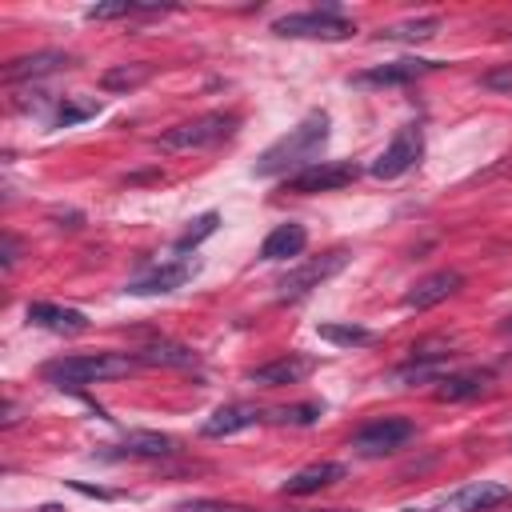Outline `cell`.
<instances>
[{"label":"cell","mask_w":512,"mask_h":512,"mask_svg":"<svg viewBox=\"0 0 512 512\" xmlns=\"http://www.w3.org/2000/svg\"><path fill=\"white\" fill-rule=\"evenodd\" d=\"M28 320L36 328H48L56 336H80L88 328V316L80 308H64V304H48V300H36L28 304Z\"/></svg>","instance_id":"obj_14"},{"label":"cell","mask_w":512,"mask_h":512,"mask_svg":"<svg viewBox=\"0 0 512 512\" xmlns=\"http://www.w3.org/2000/svg\"><path fill=\"white\" fill-rule=\"evenodd\" d=\"M308 244V228L304 224H280L264 236L260 244V260H288V256H300Z\"/></svg>","instance_id":"obj_19"},{"label":"cell","mask_w":512,"mask_h":512,"mask_svg":"<svg viewBox=\"0 0 512 512\" xmlns=\"http://www.w3.org/2000/svg\"><path fill=\"white\" fill-rule=\"evenodd\" d=\"M40 512H60V508H56V504H48V508H40Z\"/></svg>","instance_id":"obj_32"},{"label":"cell","mask_w":512,"mask_h":512,"mask_svg":"<svg viewBox=\"0 0 512 512\" xmlns=\"http://www.w3.org/2000/svg\"><path fill=\"white\" fill-rule=\"evenodd\" d=\"M176 452V440L172 436H164V432H128L120 444H108L104 448V456H112V460H124V456H172Z\"/></svg>","instance_id":"obj_18"},{"label":"cell","mask_w":512,"mask_h":512,"mask_svg":"<svg viewBox=\"0 0 512 512\" xmlns=\"http://www.w3.org/2000/svg\"><path fill=\"white\" fill-rule=\"evenodd\" d=\"M344 264H348V252H344V248L324 252V256H312V260H304L300 268H292L288 276H280L276 296H280V300H304L312 288H320L324 280H332L336 272H344Z\"/></svg>","instance_id":"obj_7"},{"label":"cell","mask_w":512,"mask_h":512,"mask_svg":"<svg viewBox=\"0 0 512 512\" xmlns=\"http://www.w3.org/2000/svg\"><path fill=\"white\" fill-rule=\"evenodd\" d=\"M236 124H240L236 112H208V116H196L188 124L168 128L156 144L164 152H204V148H216L220 140H228L236 132Z\"/></svg>","instance_id":"obj_3"},{"label":"cell","mask_w":512,"mask_h":512,"mask_svg":"<svg viewBox=\"0 0 512 512\" xmlns=\"http://www.w3.org/2000/svg\"><path fill=\"white\" fill-rule=\"evenodd\" d=\"M464 288V276L456 272V268H440V272H432V276H424V280H416L408 292H404V308L408 312H424V308H436L440 300H448V296H456Z\"/></svg>","instance_id":"obj_11"},{"label":"cell","mask_w":512,"mask_h":512,"mask_svg":"<svg viewBox=\"0 0 512 512\" xmlns=\"http://www.w3.org/2000/svg\"><path fill=\"white\" fill-rule=\"evenodd\" d=\"M272 32L276 36H292V40H348L356 32V24L344 20L336 4H324V8H312V12L280 16L272 24Z\"/></svg>","instance_id":"obj_4"},{"label":"cell","mask_w":512,"mask_h":512,"mask_svg":"<svg viewBox=\"0 0 512 512\" xmlns=\"http://www.w3.org/2000/svg\"><path fill=\"white\" fill-rule=\"evenodd\" d=\"M316 332H320V340H328V344H336V348H360V344H372L376 336L368 332V328H360V324H316Z\"/></svg>","instance_id":"obj_24"},{"label":"cell","mask_w":512,"mask_h":512,"mask_svg":"<svg viewBox=\"0 0 512 512\" xmlns=\"http://www.w3.org/2000/svg\"><path fill=\"white\" fill-rule=\"evenodd\" d=\"M176 512H252V508L224 504V500H188V504H176Z\"/></svg>","instance_id":"obj_30"},{"label":"cell","mask_w":512,"mask_h":512,"mask_svg":"<svg viewBox=\"0 0 512 512\" xmlns=\"http://www.w3.org/2000/svg\"><path fill=\"white\" fill-rule=\"evenodd\" d=\"M480 88L488 92H500V96H512V64H496L480 76Z\"/></svg>","instance_id":"obj_29"},{"label":"cell","mask_w":512,"mask_h":512,"mask_svg":"<svg viewBox=\"0 0 512 512\" xmlns=\"http://www.w3.org/2000/svg\"><path fill=\"white\" fill-rule=\"evenodd\" d=\"M196 272H200V264H196V260H188V256H180V260H172V264H160V268H152L148 276L132 280L124 292H132V296H164V292H176V288H184V284H188Z\"/></svg>","instance_id":"obj_12"},{"label":"cell","mask_w":512,"mask_h":512,"mask_svg":"<svg viewBox=\"0 0 512 512\" xmlns=\"http://www.w3.org/2000/svg\"><path fill=\"white\" fill-rule=\"evenodd\" d=\"M488 388V372H448L436 380V400H472Z\"/></svg>","instance_id":"obj_21"},{"label":"cell","mask_w":512,"mask_h":512,"mask_svg":"<svg viewBox=\"0 0 512 512\" xmlns=\"http://www.w3.org/2000/svg\"><path fill=\"white\" fill-rule=\"evenodd\" d=\"M216 224H220V212H204V216H196V220L176 236V252H192L196 244H204V240L216 232Z\"/></svg>","instance_id":"obj_25"},{"label":"cell","mask_w":512,"mask_h":512,"mask_svg":"<svg viewBox=\"0 0 512 512\" xmlns=\"http://www.w3.org/2000/svg\"><path fill=\"white\" fill-rule=\"evenodd\" d=\"M0 260H4V268H12V264L20 260V240H16L12 232H4V248H0Z\"/></svg>","instance_id":"obj_31"},{"label":"cell","mask_w":512,"mask_h":512,"mask_svg":"<svg viewBox=\"0 0 512 512\" xmlns=\"http://www.w3.org/2000/svg\"><path fill=\"white\" fill-rule=\"evenodd\" d=\"M260 416H264V412H260L256 404H224V408H216V412H212V416L200 424V436H208V440L236 436V432L252 428Z\"/></svg>","instance_id":"obj_16"},{"label":"cell","mask_w":512,"mask_h":512,"mask_svg":"<svg viewBox=\"0 0 512 512\" xmlns=\"http://www.w3.org/2000/svg\"><path fill=\"white\" fill-rule=\"evenodd\" d=\"M136 356L124 352H80V356H60L48 360L40 368V376L56 388H84V384H104V380H120L128 372H136Z\"/></svg>","instance_id":"obj_2"},{"label":"cell","mask_w":512,"mask_h":512,"mask_svg":"<svg viewBox=\"0 0 512 512\" xmlns=\"http://www.w3.org/2000/svg\"><path fill=\"white\" fill-rule=\"evenodd\" d=\"M316 368V360L312 356H300V352H288V356H276V360H268V364H260V368H252L248 372V384H256V388H280V384H300L308 372Z\"/></svg>","instance_id":"obj_13"},{"label":"cell","mask_w":512,"mask_h":512,"mask_svg":"<svg viewBox=\"0 0 512 512\" xmlns=\"http://www.w3.org/2000/svg\"><path fill=\"white\" fill-rule=\"evenodd\" d=\"M440 32V20L436 16H412V20H400V24H388L380 28V40H432Z\"/></svg>","instance_id":"obj_22"},{"label":"cell","mask_w":512,"mask_h":512,"mask_svg":"<svg viewBox=\"0 0 512 512\" xmlns=\"http://www.w3.org/2000/svg\"><path fill=\"white\" fill-rule=\"evenodd\" d=\"M136 12H164L160 4H136V0H112V4H92L88 20H116V16H136Z\"/></svg>","instance_id":"obj_27"},{"label":"cell","mask_w":512,"mask_h":512,"mask_svg":"<svg viewBox=\"0 0 512 512\" xmlns=\"http://www.w3.org/2000/svg\"><path fill=\"white\" fill-rule=\"evenodd\" d=\"M440 60H420V56H404V60H392V64H376V68H364L352 76L356 88H396V84H412L428 72H436Z\"/></svg>","instance_id":"obj_10"},{"label":"cell","mask_w":512,"mask_h":512,"mask_svg":"<svg viewBox=\"0 0 512 512\" xmlns=\"http://www.w3.org/2000/svg\"><path fill=\"white\" fill-rule=\"evenodd\" d=\"M320 416V404H292V408H276L272 420L276 424H312Z\"/></svg>","instance_id":"obj_28"},{"label":"cell","mask_w":512,"mask_h":512,"mask_svg":"<svg viewBox=\"0 0 512 512\" xmlns=\"http://www.w3.org/2000/svg\"><path fill=\"white\" fill-rule=\"evenodd\" d=\"M152 76V64H116L100 76V88L108 92H128V88H140L144 80Z\"/></svg>","instance_id":"obj_23"},{"label":"cell","mask_w":512,"mask_h":512,"mask_svg":"<svg viewBox=\"0 0 512 512\" xmlns=\"http://www.w3.org/2000/svg\"><path fill=\"white\" fill-rule=\"evenodd\" d=\"M504 500H512V488L508 484H500V480H468V484L436 496L432 504L404 508V512H492Z\"/></svg>","instance_id":"obj_5"},{"label":"cell","mask_w":512,"mask_h":512,"mask_svg":"<svg viewBox=\"0 0 512 512\" xmlns=\"http://www.w3.org/2000/svg\"><path fill=\"white\" fill-rule=\"evenodd\" d=\"M344 464H336V460H320V464H308V468H300V472H292L288 480H284V496H312V492H320V488H328V484H336V480H344Z\"/></svg>","instance_id":"obj_17"},{"label":"cell","mask_w":512,"mask_h":512,"mask_svg":"<svg viewBox=\"0 0 512 512\" xmlns=\"http://www.w3.org/2000/svg\"><path fill=\"white\" fill-rule=\"evenodd\" d=\"M328 144V112H308L296 128H288L276 144H268L256 160V176H296L300 168L316 164L320 148Z\"/></svg>","instance_id":"obj_1"},{"label":"cell","mask_w":512,"mask_h":512,"mask_svg":"<svg viewBox=\"0 0 512 512\" xmlns=\"http://www.w3.org/2000/svg\"><path fill=\"white\" fill-rule=\"evenodd\" d=\"M420 156H424V128L420 124H404L392 140H388V148L372 160V176L376 180H396V176H404V172H412L416 164H420Z\"/></svg>","instance_id":"obj_6"},{"label":"cell","mask_w":512,"mask_h":512,"mask_svg":"<svg viewBox=\"0 0 512 512\" xmlns=\"http://www.w3.org/2000/svg\"><path fill=\"white\" fill-rule=\"evenodd\" d=\"M412 436H416V424H412V420H404V416H380V420L364 424V428L352 436V448H356L360 456L376 460V456L400 452Z\"/></svg>","instance_id":"obj_8"},{"label":"cell","mask_w":512,"mask_h":512,"mask_svg":"<svg viewBox=\"0 0 512 512\" xmlns=\"http://www.w3.org/2000/svg\"><path fill=\"white\" fill-rule=\"evenodd\" d=\"M140 364H152V368H196V352L184 348V344H172V340H152L136 352Z\"/></svg>","instance_id":"obj_20"},{"label":"cell","mask_w":512,"mask_h":512,"mask_svg":"<svg viewBox=\"0 0 512 512\" xmlns=\"http://www.w3.org/2000/svg\"><path fill=\"white\" fill-rule=\"evenodd\" d=\"M360 176V168L352 160H316L308 168H300L296 176L284 180V192H296V196H312V192H336L344 184H352Z\"/></svg>","instance_id":"obj_9"},{"label":"cell","mask_w":512,"mask_h":512,"mask_svg":"<svg viewBox=\"0 0 512 512\" xmlns=\"http://www.w3.org/2000/svg\"><path fill=\"white\" fill-rule=\"evenodd\" d=\"M100 112V100H76V96H64V104L56 108V128H72V124H80V120H88V116H96Z\"/></svg>","instance_id":"obj_26"},{"label":"cell","mask_w":512,"mask_h":512,"mask_svg":"<svg viewBox=\"0 0 512 512\" xmlns=\"http://www.w3.org/2000/svg\"><path fill=\"white\" fill-rule=\"evenodd\" d=\"M72 56L60 52V48H44V52H32V56H16L4 64V84H16V80H36V76H48V72H60L68 68Z\"/></svg>","instance_id":"obj_15"},{"label":"cell","mask_w":512,"mask_h":512,"mask_svg":"<svg viewBox=\"0 0 512 512\" xmlns=\"http://www.w3.org/2000/svg\"><path fill=\"white\" fill-rule=\"evenodd\" d=\"M324 512H348V508H324ZM352 512H356V508H352Z\"/></svg>","instance_id":"obj_33"}]
</instances>
